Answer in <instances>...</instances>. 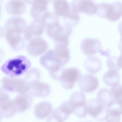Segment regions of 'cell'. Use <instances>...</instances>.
Instances as JSON below:
<instances>
[{
  "label": "cell",
  "instance_id": "cell-11",
  "mask_svg": "<svg viewBox=\"0 0 122 122\" xmlns=\"http://www.w3.org/2000/svg\"><path fill=\"white\" fill-rule=\"evenodd\" d=\"M47 48L46 41L40 36H36L29 41L26 45V49L30 55L38 56L44 53Z\"/></svg>",
  "mask_w": 122,
  "mask_h": 122
},
{
  "label": "cell",
  "instance_id": "cell-36",
  "mask_svg": "<svg viewBox=\"0 0 122 122\" xmlns=\"http://www.w3.org/2000/svg\"><path fill=\"white\" fill-rule=\"evenodd\" d=\"M92 122L91 121H86V122Z\"/></svg>",
  "mask_w": 122,
  "mask_h": 122
},
{
  "label": "cell",
  "instance_id": "cell-23",
  "mask_svg": "<svg viewBox=\"0 0 122 122\" xmlns=\"http://www.w3.org/2000/svg\"><path fill=\"white\" fill-rule=\"evenodd\" d=\"M122 105L115 103L108 108L106 122H120Z\"/></svg>",
  "mask_w": 122,
  "mask_h": 122
},
{
  "label": "cell",
  "instance_id": "cell-6",
  "mask_svg": "<svg viewBox=\"0 0 122 122\" xmlns=\"http://www.w3.org/2000/svg\"><path fill=\"white\" fill-rule=\"evenodd\" d=\"M81 76L80 70L75 67H71L63 69L58 80L64 89H70L75 86Z\"/></svg>",
  "mask_w": 122,
  "mask_h": 122
},
{
  "label": "cell",
  "instance_id": "cell-19",
  "mask_svg": "<svg viewBox=\"0 0 122 122\" xmlns=\"http://www.w3.org/2000/svg\"><path fill=\"white\" fill-rule=\"evenodd\" d=\"M12 101L17 112H20L29 109L33 103L32 97L27 93L19 94Z\"/></svg>",
  "mask_w": 122,
  "mask_h": 122
},
{
  "label": "cell",
  "instance_id": "cell-4",
  "mask_svg": "<svg viewBox=\"0 0 122 122\" xmlns=\"http://www.w3.org/2000/svg\"><path fill=\"white\" fill-rule=\"evenodd\" d=\"M122 3L115 1L111 3H101L98 4L97 14L111 21L117 20L122 15Z\"/></svg>",
  "mask_w": 122,
  "mask_h": 122
},
{
  "label": "cell",
  "instance_id": "cell-18",
  "mask_svg": "<svg viewBox=\"0 0 122 122\" xmlns=\"http://www.w3.org/2000/svg\"><path fill=\"white\" fill-rule=\"evenodd\" d=\"M25 1L9 0L5 5L6 10L8 14L13 15L19 16L23 14L26 9Z\"/></svg>",
  "mask_w": 122,
  "mask_h": 122
},
{
  "label": "cell",
  "instance_id": "cell-32",
  "mask_svg": "<svg viewBox=\"0 0 122 122\" xmlns=\"http://www.w3.org/2000/svg\"><path fill=\"white\" fill-rule=\"evenodd\" d=\"M5 53L3 50L0 48V63L2 61L4 58Z\"/></svg>",
  "mask_w": 122,
  "mask_h": 122
},
{
  "label": "cell",
  "instance_id": "cell-15",
  "mask_svg": "<svg viewBox=\"0 0 122 122\" xmlns=\"http://www.w3.org/2000/svg\"><path fill=\"white\" fill-rule=\"evenodd\" d=\"M101 44L99 41L96 38H85L82 41L80 45L81 49L85 55L91 56L100 51Z\"/></svg>",
  "mask_w": 122,
  "mask_h": 122
},
{
  "label": "cell",
  "instance_id": "cell-10",
  "mask_svg": "<svg viewBox=\"0 0 122 122\" xmlns=\"http://www.w3.org/2000/svg\"><path fill=\"white\" fill-rule=\"evenodd\" d=\"M97 5L91 0H74L70 5V9L71 12L78 14L82 12L89 15L96 13Z\"/></svg>",
  "mask_w": 122,
  "mask_h": 122
},
{
  "label": "cell",
  "instance_id": "cell-2",
  "mask_svg": "<svg viewBox=\"0 0 122 122\" xmlns=\"http://www.w3.org/2000/svg\"><path fill=\"white\" fill-rule=\"evenodd\" d=\"M31 65L30 61L26 57L19 55L6 61L1 66L0 69L8 76L17 77L26 73Z\"/></svg>",
  "mask_w": 122,
  "mask_h": 122
},
{
  "label": "cell",
  "instance_id": "cell-7",
  "mask_svg": "<svg viewBox=\"0 0 122 122\" xmlns=\"http://www.w3.org/2000/svg\"><path fill=\"white\" fill-rule=\"evenodd\" d=\"M87 113L96 120L102 122L105 121L108 108L99 102L96 98L89 100L86 103Z\"/></svg>",
  "mask_w": 122,
  "mask_h": 122
},
{
  "label": "cell",
  "instance_id": "cell-31",
  "mask_svg": "<svg viewBox=\"0 0 122 122\" xmlns=\"http://www.w3.org/2000/svg\"><path fill=\"white\" fill-rule=\"evenodd\" d=\"M46 122H63L57 115L51 112L50 116L46 119Z\"/></svg>",
  "mask_w": 122,
  "mask_h": 122
},
{
  "label": "cell",
  "instance_id": "cell-3",
  "mask_svg": "<svg viewBox=\"0 0 122 122\" xmlns=\"http://www.w3.org/2000/svg\"><path fill=\"white\" fill-rule=\"evenodd\" d=\"M52 18V21L50 19V21L46 23L48 35L54 41L63 37L68 38L71 32V26L66 24L62 25L59 22V17L55 15Z\"/></svg>",
  "mask_w": 122,
  "mask_h": 122
},
{
  "label": "cell",
  "instance_id": "cell-30",
  "mask_svg": "<svg viewBox=\"0 0 122 122\" xmlns=\"http://www.w3.org/2000/svg\"><path fill=\"white\" fill-rule=\"evenodd\" d=\"M59 107L65 113L69 115L74 111V107L69 100L63 102Z\"/></svg>",
  "mask_w": 122,
  "mask_h": 122
},
{
  "label": "cell",
  "instance_id": "cell-13",
  "mask_svg": "<svg viewBox=\"0 0 122 122\" xmlns=\"http://www.w3.org/2000/svg\"><path fill=\"white\" fill-rule=\"evenodd\" d=\"M80 89L83 92L89 93L92 92L98 87V81L93 75L87 74L81 75L78 81Z\"/></svg>",
  "mask_w": 122,
  "mask_h": 122
},
{
  "label": "cell",
  "instance_id": "cell-21",
  "mask_svg": "<svg viewBox=\"0 0 122 122\" xmlns=\"http://www.w3.org/2000/svg\"><path fill=\"white\" fill-rule=\"evenodd\" d=\"M96 99L99 102L108 108L117 103L110 90L106 88H102L98 90Z\"/></svg>",
  "mask_w": 122,
  "mask_h": 122
},
{
  "label": "cell",
  "instance_id": "cell-34",
  "mask_svg": "<svg viewBox=\"0 0 122 122\" xmlns=\"http://www.w3.org/2000/svg\"><path fill=\"white\" fill-rule=\"evenodd\" d=\"M2 1L1 0H0V16L1 13V6L2 5Z\"/></svg>",
  "mask_w": 122,
  "mask_h": 122
},
{
  "label": "cell",
  "instance_id": "cell-20",
  "mask_svg": "<svg viewBox=\"0 0 122 122\" xmlns=\"http://www.w3.org/2000/svg\"><path fill=\"white\" fill-rule=\"evenodd\" d=\"M52 109V105L50 102L47 101H42L35 106L34 114L37 118L43 119L50 114Z\"/></svg>",
  "mask_w": 122,
  "mask_h": 122
},
{
  "label": "cell",
  "instance_id": "cell-17",
  "mask_svg": "<svg viewBox=\"0 0 122 122\" xmlns=\"http://www.w3.org/2000/svg\"><path fill=\"white\" fill-rule=\"evenodd\" d=\"M4 35L7 42L13 51L18 52L23 48L25 45V41L21 34L5 32Z\"/></svg>",
  "mask_w": 122,
  "mask_h": 122
},
{
  "label": "cell",
  "instance_id": "cell-29",
  "mask_svg": "<svg viewBox=\"0 0 122 122\" xmlns=\"http://www.w3.org/2000/svg\"><path fill=\"white\" fill-rule=\"evenodd\" d=\"M110 90L116 102L122 103V86L119 83L112 86Z\"/></svg>",
  "mask_w": 122,
  "mask_h": 122
},
{
  "label": "cell",
  "instance_id": "cell-16",
  "mask_svg": "<svg viewBox=\"0 0 122 122\" xmlns=\"http://www.w3.org/2000/svg\"><path fill=\"white\" fill-rule=\"evenodd\" d=\"M29 84V89L27 93L31 97H46L50 93V87L46 83L37 81Z\"/></svg>",
  "mask_w": 122,
  "mask_h": 122
},
{
  "label": "cell",
  "instance_id": "cell-1",
  "mask_svg": "<svg viewBox=\"0 0 122 122\" xmlns=\"http://www.w3.org/2000/svg\"><path fill=\"white\" fill-rule=\"evenodd\" d=\"M41 64L49 71L51 77L58 80L63 67L68 62L53 49H50L40 59Z\"/></svg>",
  "mask_w": 122,
  "mask_h": 122
},
{
  "label": "cell",
  "instance_id": "cell-24",
  "mask_svg": "<svg viewBox=\"0 0 122 122\" xmlns=\"http://www.w3.org/2000/svg\"><path fill=\"white\" fill-rule=\"evenodd\" d=\"M84 66L87 71L91 73L95 74L100 70L101 64L100 60L97 57L90 56L85 59Z\"/></svg>",
  "mask_w": 122,
  "mask_h": 122
},
{
  "label": "cell",
  "instance_id": "cell-9",
  "mask_svg": "<svg viewBox=\"0 0 122 122\" xmlns=\"http://www.w3.org/2000/svg\"><path fill=\"white\" fill-rule=\"evenodd\" d=\"M74 107L73 112L80 118L86 117L87 112L86 108V98L82 92L76 91L71 95L69 100Z\"/></svg>",
  "mask_w": 122,
  "mask_h": 122
},
{
  "label": "cell",
  "instance_id": "cell-8",
  "mask_svg": "<svg viewBox=\"0 0 122 122\" xmlns=\"http://www.w3.org/2000/svg\"><path fill=\"white\" fill-rule=\"evenodd\" d=\"M50 0H34L31 1L30 13L34 20L45 21L51 13L48 10Z\"/></svg>",
  "mask_w": 122,
  "mask_h": 122
},
{
  "label": "cell",
  "instance_id": "cell-12",
  "mask_svg": "<svg viewBox=\"0 0 122 122\" xmlns=\"http://www.w3.org/2000/svg\"><path fill=\"white\" fill-rule=\"evenodd\" d=\"M27 26V23L22 18L13 16L6 20L3 28L4 31L16 32L20 34L24 33Z\"/></svg>",
  "mask_w": 122,
  "mask_h": 122
},
{
  "label": "cell",
  "instance_id": "cell-22",
  "mask_svg": "<svg viewBox=\"0 0 122 122\" xmlns=\"http://www.w3.org/2000/svg\"><path fill=\"white\" fill-rule=\"evenodd\" d=\"M53 6L54 13L58 17L66 18L70 11V5L65 0H54Z\"/></svg>",
  "mask_w": 122,
  "mask_h": 122
},
{
  "label": "cell",
  "instance_id": "cell-26",
  "mask_svg": "<svg viewBox=\"0 0 122 122\" xmlns=\"http://www.w3.org/2000/svg\"><path fill=\"white\" fill-rule=\"evenodd\" d=\"M17 112L12 100L10 99L0 103V114L5 118L13 117Z\"/></svg>",
  "mask_w": 122,
  "mask_h": 122
},
{
  "label": "cell",
  "instance_id": "cell-33",
  "mask_svg": "<svg viewBox=\"0 0 122 122\" xmlns=\"http://www.w3.org/2000/svg\"><path fill=\"white\" fill-rule=\"evenodd\" d=\"M4 35V31L3 28L0 26V38Z\"/></svg>",
  "mask_w": 122,
  "mask_h": 122
},
{
  "label": "cell",
  "instance_id": "cell-27",
  "mask_svg": "<svg viewBox=\"0 0 122 122\" xmlns=\"http://www.w3.org/2000/svg\"><path fill=\"white\" fill-rule=\"evenodd\" d=\"M106 64L109 70L118 71L122 68L121 56L119 57L114 56L109 57L107 60Z\"/></svg>",
  "mask_w": 122,
  "mask_h": 122
},
{
  "label": "cell",
  "instance_id": "cell-28",
  "mask_svg": "<svg viewBox=\"0 0 122 122\" xmlns=\"http://www.w3.org/2000/svg\"><path fill=\"white\" fill-rule=\"evenodd\" d=\"M26 73L24 79L28 83L39 81L40 78V73L36 68H31Z\"/></svg>",
  "mask_w": 122,
  "mask_h": 122
},
{
  "label": "cell",
  "instance_id": "cell-25",
  "mask_svg": "<svg viewBox=\"0 0 122 122\" xmlns=\"http://www.w3.org/2000/svg\"><path fill=\"white\" fill-rule=\"evenodd\" d=\"M120 80V75L118 71L109 70L103 75L102 80L106 85L112 86L119 83Z\"/></svg>",
  "mask_w": 122,
  "mask_h": 122
},
{
  "label": "cell",
  "instance_id": "cell-5",
  "mask_svg": "<svg viewBox=\"0 0 122 122\" xmlns=\"http://www.w3.org/2000/svg\"><path fill=\"white\" fill-rule=\"evenodd\" d=\"M1 83L2 87L10 92L25 94L27 93L29 89V84L24 79L5 76L2 79Z\"/></svg>",
  "mask_w": 122,
  "mask_h": 122
},
{
  "label": "cell",
  "instance_id": "cell-14",
  "mask_svg": "<svg viewBox=\"0 0 122 122\" xmlns=\"http://www.w3.org/2000/svg\"><path fill=\"white\" fill-rule=\"evenodd\" d=\"M46 25L45 21L34 20L27 26L24 33V37L29 41L34 37L40 36L44 32Z\"/></svg>",
  "mask_w": 122,
  "mask_h": 122
},
{
  "label": "cell",
  "instance_id": "cell-35",
  "mask_svg": "<svg viewBox=\"0 0 122 122\" xmlns=\"http://www.w3.org/2000/svg\"><path fill=\"white\" fill-rule=\"evenodd\" d=\"M1 116L0 114V122H1Z\"/></svg>",
  "mask_w": 122,
  "mask_h": 122
}]
</instances>
